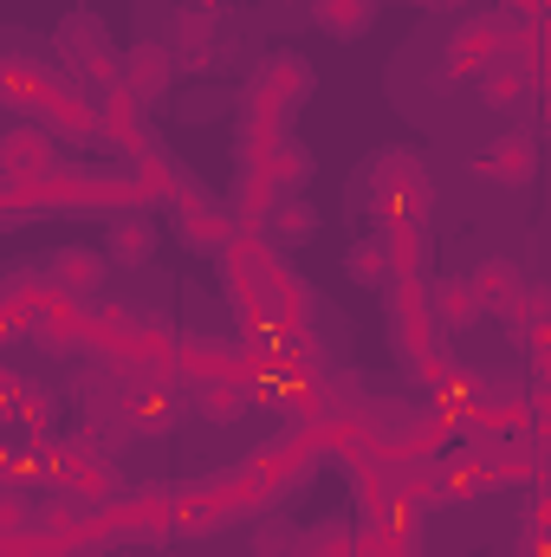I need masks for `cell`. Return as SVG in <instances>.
Instances as JSON below:
<instances>
[{"label":"cell","mask_w":551,"mask_h":557,"mask_svg":"<svg viewBox=\"0 0 551 557\" xmlns=\"http://www.w3.org/2000/svg\"><path fill=\"white\" fill-rule=\"evenodd\" d=\"M169 78H175V59H169L162 39H137V46L118 52V91H124L137 111H156V104L169 98Z\"/></svg>","instance_id":"obj_9"},{"label":"cell","mask_w":551,"mask_h":557,"mask_svg":"<svg viewBox=\"0 0 551 557\" xmlns=\"http://www.w3.org/2000/svg\"><path fill=\"white\" fill-rule=\"evenodd\" d=\"M26 532H33V493L20 486V473H7L0 480V552L20 545Z\"/></svg>","instance_id":"obj_30"},{"label":"cell","mask_w":551,"mask_h":557,"mask_svg":"<svg viewBox=\"0 0 551 557\" xmlns=\"http://www.w3.org/2000/svg\"><path fill=\"white\" fill-rule=\"evenodd\" d=\"M474 91H480V104H487L493 117H513V111H526V98H532L539 85H532V72L500 46L493 59H480V65H474Z\"/></svg>","instance_id":"obj_12"},{"label":"cell","mask_w":551,"mask_h":557,"mask_svg":"<svg viewBox=\"0 0 551 557\" xmlns=\"http://www.w3.org/2000/svg\"><path fill=\"white\" fill-rule=\"evenodd\" d=\"M59 169V143L46 124H7L0 131V182H46Z\"/></svg>","instance_id":"obj_10"},{"label":"cell","mask_w":551,"mask_h":557,"mask_svg":"<svg viewBox=\"0 0 551 557\" xmlns=\"http://www.w3.org/2000/svg\"><path fill=\"white\" fill-rule=\"evenodd\" d=\"M506 33H513V20H506L500 7H487V13H474V20H461V33H454V39H448V52H441L434 85H441V91H454L461 78H474V65H480V59H493V52L506 46Z\"/></svg>","instance_id":"obj_5"},{"label":"cell","mask_w":551,"mask_h":557,"mask_svg":"<svg viewBox=\"0 0 551 557\" xmlns=\"http://www.w3.org/2000/svg\"><path fill=\"white\" fill-rule=\"evenodd\" d=\"M72 7H91V0H72Z\"/></svg>","instance_id":"obj_38"},{"label":"cell","mask_w":551,"mask_h":557,"mask_svg":"<svg viewBox=\"0 0 551 557\" xmlns=\"http://www.w3.org/2000/svg\"><path fill=\"white\" fill-rule=\"evenodd\" d=\"M0 344H7V337H0Z\"/></svg>","instance_id":"obj_39"},{"label":"cell","mask_w":551,"mask_h":557,"mask_svg":"<svg viewBox=\"0 0 551 557\" xmlns=\"http://www.w3.org/2000/svg\"><path fill=\"white\" fill-rule=\"evenodd\" d=\"M415 13H448V7H461V0H409Z\"/></svg>","instance_id":"obj_36"},{"label":"cell","mask_w":551,"mask_h":557,"mask_svg":"<svg viewBox=\"0 0 551 557\" xmlns=\"http://www.w3.org/2000/svg\"><path fill=\"white\" fill-rule=\"evenodd\" d=\"M91 104H98V143H111L118 156H131V149H143V143H149L143 111L124 98V91H118V85H111V91H98Z\"/></svg>","instance_id":"obj_20"},{"label":"cell","mask_w":551,"mask_h":557,"mask_svg":"<svg viewBox=\"0 0 551 557\" xmlns=\"http://www.w3.org/2000/svg\"><path fill=\"white\" fill-rule=\"evenodd\" d=\"M409 383L428 396V403H441L448 383H467V363H461V357L448 350V337H441V344H428L421 357H409Z\"/></svg>","instance_id":"obj_24"},{"label":"cell","mask_w":551,"mask_h":557,"mask_svg":"<svg viewBox=\"0 0 551 557\" xmlns=\"http://www.w3.org/2000/svg\"><path fill=\"white\" fill-rule=\"evenodd\" d=\"M344 273L357 278V285H390L396 278V267H390V240H383V227L377 234H364L351 253H344Z\"/></svg>","instance_id":"obj_29"},{"label":"cell","mask_w":551,"mask_h":557,"mask_svg":"<svg viewBox=\"0 0 551 557\" xmlns=\"http://www.w3.org/2000/svg\"><path fill=\"white\" fill-rule=\"evenodd\" d=\"M267 175H273V195H298V188L311 182V149L285 137V143L273 149V162H267Z\"/></svg>","instance_id":"obj_31"},{"label":"cell","mask_w":551,"mask_h":557,"mask_svg":"<svg viewBox=\"0 0 551 557\" xmlns=\"http://www.w3.org/2000/svg\"><path fill=\"white\" fill-rule=\"evenodd\" d=\"M383 292H390V350H396L403 363L421 357L428 344H441V331H434V318H428V278H390Z\"/></svg>","instance_id":"obj_8"},{"label":"cell","mask_w":551,"mask_h":557,"mask_svg":"<svg viewBox=\"0 0 551 557\" xmlns=\"http://www.w3.org/2000/svg\"><path fill=\"white\" fill-rule=\"evenodd\" d=\"M105 260H118V267H149V260H156V221H149V208H124V214H111Z\"/></svg>","instance_id":"obj_21"},{"label":"cell","mask_w":551,"mask_h":557,"mask_svg":"<svg viewBox=\"0 0 551 557\" xmlns=\"http://www.w3.org/2000/svg\"><path fill=\"white\" fill-rule=\"evenodd\" d=\"M351 552H357V525H344V519H325V525L298 532V552H292V557H351Z\"/></svg>","instance_id":"obj_32"},{"label":"cell","mask_w":551,"mask_h":557,"mask_svg":"<svg viewBox=\"0 0 551 557\" xmlns=\"http://www.w3.org/2000/svg\"><path fill=\"white\" fill-rule=\"evenodd\" d=\"M467 285H474V298H480V311L487 318H500L513 298H519V285H526V267L513 260V253H487L474 273H467Z\"/></svg>","instance_id":"obj_22"},{"label":"cell","mask_w":551,"mask_h":557,"mask_svg":"<svg viewBox=\"0 0 551 557\" xmlns=\"http://www.w3.org/2000/svg\"><path fill=\"white\" fill-rule=\"evenodd\" d=\"M52 201H59V214H124V208H137V188H131V175L124 169H52Z\"/></svg>","instance_id":"obj_4"},{"label":"cell","mask_w":551,"mask_h":557,"mask_svg":"<svg viewBox=\"0 0 551 557\" xmlns=\"http://www.w3.org/2000/svg\"><path fill=\"white\" fill-rule=\"evenodd\" d=\"M285 124H292V111L279 104L267 85H254V78H247V85H241V169H267V162H273V149L292 137Z\"/></svg>","instance_id":"obj_6"},{"label":"cell","mask_w":551,"mask_h":557,"mask_svg":"<svg viewBox=\"0 0 551 557\" xmlns=\"http://www.w3.org/2000/svg\"><path fill=\"white\" fill-rule=\"evenodd\" d=\"M428 318H434L441 337H461V331H474L487 311H480V298H474L467 278H428Z\"/></svg>","instance_id":"obj_17"},{"label":"cell","mask_w":551,"mask_h":557,"mask_svg":"<svg viewBox=\"0 0 551 557\" xmlns=\"http://www.w3.org/2000/svg\"><path fill=\"white\" fill-rule=\"evenodd\" d=\"M474 175L493 182V188H526V182L539 175V137H532V131H506V137H493L480 156H474Z\"/></svg>","instance_id":"obj_13"},{"label":"cell","mask_w":551,"mask_h":557,"mask_svg":"<svg viewBox=\"0 0 551 557\" xmlns=\"http://www.w3.org/2000/svg\"><path fill=\"white\" fill-rule=\"evenodd\" d=\"M39 278H46V292H52V298L91 305V298L105 292V278H111V260H105L98 247H59V253L39 267Z\"/></svg>","instance_id":"obj_11"},{"label":"cell","mask_w":551,"mask_h":557,"mask_svg":"<svg viewBox=\"0 0 551 557\" xmlns=\"http://www.w3.org/2000/svg\"><path fill=\"white\" fill-rule=\"evenodd\" d=\"M59 493H65L78 512H105L111 499H124V473L111 467V454H98V460H72V473L59 480Z\"/></svg>","instance_id":"obj_15"},{"label":"cell","mask_w":551,"mask_h":557,"mask_svg":"<svg viewBox=\"0 0 551 557\" xmlns=\"http://www.w3.org/2000/svg\"><path fill=\"white\" fill-rule=\"evenodd\" d=\"M254 227L267 234V247L292 253V247H311V240H318V208H311L305 195H273V208H267Z\"/></svg>","instance_id":"obj_16"},{"label":"cell","mask_w":551,"mask_h":557,"mask_svg":"<svg viewBox=\"0 0 551 557\" xmlns=\"http://www.w3.org/2000/svg\"><path fill=\"white\" fill-rule=\"evenodd\" d=\"M182 396H188V409L201 421H241L247 409H260V370L254 363H234V370H215V376L188 383Z\"/></svg>","instance_id":"obj_7"},{"label":"cell","mask_w":551,"mask_h":557,"mask_svg":"<svg viewBox=\"0 0 551 557\" xmlns=\"http://www.w3.org/2000/svg\"><path fill=\"white\" fill-rule=\"evenodd\" d=\"M0 117H7V91H0Z\"/></svg>","instance_id":"obj_37"},{"label":"cell","mask_w":551,"mask_h":557,"mask_svg":"<svg viewBox=\"0 0 551 557\" xmlns=\"http://www.w3.org/2000/svg\"><path fill=\"white\" fill-rule=\"evenodd\" d=\"M33 124H46L52 137H72V143H98V104H91V91H78V85H52L46 91V104L33 111Z\"/></svg>","instance_id":"obj_14"},{"label":"cell","mask_w":551,"mask_h":557,"mask_svg":"<svg viewBox=\"0 0 551 557\" xmlns=\"http://www.w3.org/2000/svg\"><path fill=\"white\" fill-rule=\"evenodd\" d=\"M506 20H546V0H500Z\"/></svg>","instance_id":"obj_35"},{"label":"cell","mask_w":551,"mask_h":557,"mask_svg":"<svg viewBox=\"0 0 551 557\" xmlns=\"http://www.w3.org/2000/svg\"><path fill=\"white\" fill-rule=\"evenodd\" d=\"M298 552V532L292 525H260L254 532V557H292Z\"/></svg>","instance_id":"obj_33"},{"label":"cell","mask_w":551,"mask_h":557,"mask_svg":"<svg viewBox=\"0 0 551 557\" xmlns=\"http://www.w3.org/2000/svg\"><path fill=\"white\" fill-rule=\"evenodd\" d=\"M254 85H267L285 111H298V104L318 91V72H311V59H305V52H267V59H260V72H254Z\"/></svg>","instance_id":"obj_19"},{"label":"cell","mask_w":551,"mask_h":557,"mask_svg":"<svg viewBox=\"0 0 551 557\" xmlns=\"http://www.w3.org/2000/svg\"><path fill=\"white\" fill-rule=\"evenodd\" d=\"M7 434H33V441L59 434V396H52L46 383H20V403H13V421H7Z\"/></svg>","instance_id":"obj_26"},{"label":"cell","mask_w":551,"mask_h":557,"mask_svg":"<svg viewBox=\"0 0 551 557\" xmlns=\"http://www.w3.org/2000/svg\"><path fill=\"white\" fill-rule=\"evenodd\" d=\"M311 26L331 39H364L377 26V0H311Z\"/></svg>","instance_id":"obj_25"},{"label":"cell","mask_w":551,"mask_h":557,"mask_svg":"<svg viewBox=\"0 0 551 557\" xmlns=\"http://www.w3.org/2000/svg\"><path fill=\"white\" fill-rule=\"evenodd\" d=\"M20 383H26V376L0 370V434H7V421H13V403H20Z\"/></svg>","instance_id":"obj_34"},{"label":"cell","mask_w":551,"mask_h":557,"mask_svg":"<svg viewBox=\"0 0 551 557\" xmlns=\"http://www.w3.org/2000/svg\"><path fill=\"white\" fill-rule=\"evenodd\" d=\"M52 52H59V65H65V85H78V91H91V98L118 85V46L105 39V20H98L91 7H72V13L59 20Z\"/></svg>","instance_id":"obj_2"},{"label":"cell","mask_w":551,"mask_h":557,"mask_svg":"<svg viewBox=\"0 0 551 557\" xmlns=\"http://www.w3.org/2000/svg\"><path fill=\"white\" fill-rule=\"evenodd\" d=\"M215 13H221V0L175 7V46H169V59H175V65H188V72H201V65H208V52H215Z\"/></svg>","instance_id":"obj_18"},{"label":"cell","mask_w":551,"mask_h":557,"mask_svg":"<svg viewBox=\"0 0 551 557\" xmlns=\"http://www.w3.org/2000/svg\"><path fill=\"white\" fill-rule=\"evenodd\" d=\"M500 318H506V331H513V337L526 344L532 331H546V324H551V292L539 285V278H526V285H519V298H513V305H506Z\"/></svg>","instance_id":"obj_28"},{"label":"cell","mask_w":551,"mask_h":557,"mask_svg":"<svg viewBox=\"0 0 551 557\" xmlns=\"http://www.w3.org/2000/svg\"><path fill=\"white\" fill-rule=\"evenodd\" d=\"M228 525V506L195 480L188 493H175V506H169V539H208V532H221Z\"/></svg>","instance_id":"obj_23"},{"label":"cell","mask_w":551,"mask_h":557,"mask_svg":"<svg viewBox=\"0 0 551 557\" xmlns=\"http://www.w3.org/2000/svg\"><path fill=\"white\" fill-rule=\"evenodd\" d=\"M169 214H175V234H182L188 253H221L228 234H234V214H228L188 169H175V182H169Z\"/></svg>","instance_id":"obj_3"},{"label":"cell","mask_w":551,"mask_h":557,"mask_svg":"<svg viewBox=\"0 0 551 557\" xmlns=\"http://www.w3.org/2000/svg\"><path fill=\"white\" fill-rule=\"evenodd\" d=\"M364 208L377 227H396V221H428V162L415 149H383L370 162V188H364Z\"/></svg>","instance_id":"obj_1"},{"label":"cell","mask_w":551,"mask_h":557,"mask_svg":"<svg viewBox=\"0 0 551 557\" xmlns=\"http://www.w3.org/2000/svg\"><path fill=\"white\" fill-rule=\"evenodd\" d=\"M383 240H390V267L396 278H428V221H396V227H383Z\"/></svg>","instance_id":"obj_27"}]
</instances>
